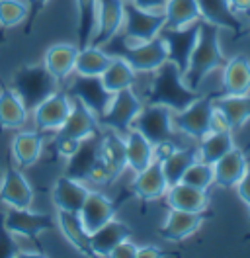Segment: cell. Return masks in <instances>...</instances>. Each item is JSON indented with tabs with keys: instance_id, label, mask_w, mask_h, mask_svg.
<instances>
[{
	"instance_id": "1",
	"label": "cell",
	"mask_w": 250,
	"mask_h": 258,
	"mask_svg": "<svg viewBox=\"0 0 250 258\" xmlns=\"http://www.w3.org/2000/svg\"><path fill=\"white\" fill-rule=\"evenodd\" d=\"M225 64H227V57L221 51L219 28L205 20H200V33L190 57L188 71L184 73V82L192 90H200L205 77L217 69H223Z\"/></svg>"
},
{
	"instance_id": "2",
	"label": "cell",
	"mask_w": 250,
	"mask_h": 258,
	"mask_svg": "<svg viewBox=\"0 0 250 258\" xmlns=\"http://www.w3.org/2000/svg\"><path fill=\"white\" fill-rule=\"evenodd\" d=\"M200 96V90H192L184 82V75L178 67L166 61L155 71V79L147 90V104L166 106L172 112H180Z\"/></svg>"
},
{
	"instance_id": "3",
	"label": "cell",
	"mask_w": 250,
	"mask_h": 258,
	"mask_svg": "<svg viewBox=\"0 0 250 258\" xmlns=\"http://www.w3.org/2000/svg\"><path fill=\"white\" fill-rule=\"evenodd\" d=\"M111 57H121L129 63L135 73H155L162 63L168 61L166 43L160 35H156L149 41H141V45H129V39L125 35L115 33L108 43L104 45Z\"/></svg>"
},
{
	"instance_id": "4",
	"label": "cell",
	"mask_w": 250,
	"mask_h": 258,
	"mask_svg": "<svg viewBox=\"0 0 250 258\" xmlns=\"http://www.w3.org/2000/svg\"><path fill=\"white\" fill-rule=\"evenodd\" d=\"M59 82L47 71L45 64H22L12 77L10 88L20 96L28 112H33L49 94L57 90Z\"/></svg>"
},
{
	"instance_id": "5",
	"label": "cell",
	"mask_w": 250,
	"mask_h": 258,
	"mask_svg": "<svg viewBox=\"0 0 250 258\" xmlns=\"http://www.w3.org/2000/svg\"><path fill=\"white\" fill-rule=\"evenodd\" d=\"M125 168H127V157H125L123 135L108 129L102 133L98 157H96L88 180L94 182L96 186H109L123 174Z\"/></svg>"
},
{
	"instance_id": "6",
	"label": "cell",
	"mask_w": 250,
	"mask_h": 258,
	"mask_svg": "<svg viewBox=\"0 0 250 258\" xmlns=\"http://www.w3.org/2000/svg\"><path fill=\"white\" fill-rule=\"evenodd\" d=\"M219 96L217 92H209L205 96H200L194 100L188 108L180 110V112L172 113V125L178 133H184L192 139L202 141L203 137L217 127H223L219 123L217 113H215V106L213 100Z\"/></svg>"
},
{
	"instance_id": "7",
	"label": "cell",
	"mask_w": 250,
	"mask_h": 258,
	"mask_svg": "<svg viewBox=\"0 0 250 258\" xmlns=\"http://www.w3.org/2000/svg\"><path fill=\"white\" fill-rule=\"evenodd\" d=\"M141 110H143V104L139 96L133 92V88H125L113 94L108 110L102 115H98V123L125 137Z\"/></svg>"
},
{
	"instance_id": "8",
	"label": "cell",
	"mask_w": 250,
	"mask_h": 258,
	"mask_svg": "<svg viewBox=\"0 0 250 258\" xmlns=\"http://www.w3.org/2000/svg\"><path fill=\"white\" fill-rule=\"evenodd\" d=\"M133 127L139 129L151 145H158L164 141L178 143V131L172 125V110L166 106L147 104L135 117Z\"/></svg>"
},
{
	"instance_id": "9",
	"label": "cell",
	"mask_w": 250,
	"mask_h": 258,
	"mask_svg": "<svg viewBox=\"0 0 250 258\" xmlns=\"http://www.w3.org/2000/svg\"><path fill=\"white\" fill-rule=\"evenodd\" d=\"M4 223L12 231V235L26 237L28 241L35 242V246L41 250L39 235L55 229V221L47 213H35L30 208H8L4 211Z\"/></svg>"
},
{
	"instance_id": "10",
	"label": "cell",
	"mask_w": 250,
	"mask_h": 258,
	"mask_svg": "<svg viewBox=\"0 0 250 258\" xmlns=\"http://www.w3.org/2000/svg\"><path fill=\"white\" fill-rule=\"evenodd\" d=\"M125 18H123V35L131 41H149L156 37L160 30L164 28V12H153V10H143L135 6L133 2L125 0Z\"/></svg>"
},
{
	"instance_id": "11",
	"label": "cell",
	"mask_w": 250,
	"mask_h": 258,
	"mask_svg": "<svg viewBox=\"0 0 250 258\" xmlns=\"http://www.w3.org/2000/svg\"><path fill=\"white\" fill-rule=\"evenodd\" d=\"M198 33H200V20L186 26V28H176V30L174 28H162L158 33L166 43L168 61L176 64L182 75L188 71L192 51H194L196 41H198Z\"/></svg>"
},
{
	"instance_id": "12",
	"label": "cell",
	"mask_w": 250,
	"mask_h": 258,
	"mask_svg": "<svg viewBox=\"0 0 250 258\" xmlns=\"http://www.w3.org/2000/svg\"><path fill=\"white\" fill-rule=\"evenodd\" d=\"M67 94L73 100L82 102L96 115H102L106 112L111 98H113V94L104 86L102 77H82V75H78L77 79L69 84Z\"/></svg>"
},
{
	"instance_id": "13",
	"label": "cell",
	"mask_w": 250,
	"mask_h": 258,
	"mask_svg": "<svg viewBox=\"0 0 250 258\" xmlns=\"http://www.w3.org/2000/svg\"><path fill=\"white\" fill-rule=\"evenodd\" d=\"M73 112V98L62 90H55L33 110V123L37 131H57Z\"/></svg>"
},
{
	"instance_id": "14",
	"label": "cell",
	"mask_w": 250,
	"mask_h": 258,
	"mask_svg": "<svg viewBox=\"0 0 250 258\" xmlns=\"http://www.w3.org/2000/svg\"><path fill=\"white\" fill-rule=\"evenodd\" d=\"M215 213L209 210L203 211H182V210H170L168 217L164 221V225L158 229V235L164 241L170 242H182L184 239H188L190 235H194L200 227L211 219Z\"/></svg>"
},
{
	"instance_id": "15",
	"label": "cell",
	"mask_w": 250,
	"mask_h": 258,
	"mask_svg": "<svg viewBox=\"0 0 250 258\" xmlns=\"http://www.w3.org/2000/svg\"><path fill=\"white\" fill-rule=\"evenodd\" d=\"M129 196H133L131 190H129V194H123L117 202H113V200H109L108 196H104L102 192L90 190L88 196H86V200H84V204H82V208L78 211L82 223L86 227V231L92 233L96 229H100L104 223H108L109 219H113L115 211L121 208V202H125Z\"/></svg>"
},
{
	"instance_id": "16",
	"label": "cell",
	"mask_w": 250,
	"mask_h": 258,
	"mask_svg": "<svg viewBox=\"0 0 250 258\" xmlns=\"http://www.w3.org/2000/svg\"><path fill=\"white\" fill-rule=\"evenodd\" d=\"M33 196V188L22 170L8 164V168L0 174V204L6 208H31Z\"/></svg>"
},
{
	"instance_id": "17",
	"label": "cell",
	"mask_w": 250,
	"mask_h": 258,
	"mask_svg": "<svg viewBox=\"0 0 250 258\" xmlns=\"http://www.w3.org/2000/svg\"><path fill=\"white\" fill-rule=\"evenodd\" d=\"M125 0H98L96 8V32L92 43L96 47H104L109 39L119 32L125 18Z\"/></svg>"
},
{
	"instance_id": "18",
	"label": "cell",
	"mask_w": 250,
	"mask_h": 258,
	"mask_svg": "<svg viewBox=\"0 0 250 258\" xmlns=\"http://www.w3.org/2000/svg\"><path fill=\"white\" fill-rule=\"evenodd\" d=\"M246 94H250V59L238 53L223 67L219 96H246Z\"/></svg>"
},
{
	"instance_id": "19",
	"label": "cell",
	"mask_w": 250,
	"mask_h": 258,
	"mask_svg": "<svg viewBox=\"0 0 250 258\" xmlns=\"http://www.w3.org/2000/svg\"><path fill=\"white\" fill-rule=\"evenodd\" d=\"M129 190L135 198H139L143 204L162 198L168 190V182H166L164 172H162V162L153 161L145 170L137 172Z\"/></svg>"
},
{
	"instance_id": "20",
	"label": "cell",
	"mask_w": 250,
	"mask_h": 258,
	"mask_svg": "<svg viewBox=\"0 0 250 258\" xmlns=\"http://www.w3.org/2000/svg\"><path fill=\"white\" fill-rule=\"evenodd\" d=\"M100 141H102V131L94 133L90 137H84V139L78 143L77 151L69 157L65 174L69 178L86 182L88 176H90V170H92L94 162H96V157H98Z\"/></svg>"
},
{
	"instance_id": "21",
	"label": "cell",
	"mask_w": 250,
	"mask_h": 258,
	"mask_svg": "<svg viewBox=\"0 0 250 258\" xmlns=\"http://www.w3.org/2000/svg\"><path fill=\"white\" fill-rule=\"evenodd\" d=\"M248 166V157L244 149L233 147L213 164V184L219 188H234L244 176Z\"/></svg>"
},
{
	"instance_id": "22",
	"label": "cell",
	"mask_w": 250,
	"mask_h": 258,
	"mask_svg": "<svg viewBox=\"0 0 250 258\" xmlns=\"http://www.w3.org/2000/svg\"><path fill=\"white\" fill-rule=\"evenodd\" d=\"M98 131H100L98 115L90 112L82 102L73 100V112L61 127L55 131V137H67V139L82 141L84 137H90Z\"/></svg>"
},
{
	"instance_id": "23",
	"label": "cell",
	"mask_w": 250,
	"mask_h": 258,
	"mask_svg": "<svg viewBox=\"0 0 250 258\" xmlns=\"http://www.w3.org/2000/svg\"><path fill=\"white\" fill-rule=\"evenodd\" d=\"M45 139V131H20L12 139V157L20 170L31 168L41 159Z\"/></svg>"
},
{
	"instance_id": "24",
	"label": "cell",
	"mask_w": 250,
	"mask_h": 258,
	"mask_svg": "<svg viewBox=\"0 0 250 258\" xmlns=\"http://www.w3.org/2000/svg\"><path fill=\"white\" fill-rule=\"evenodd\" d=\"M219 123L229 131H238L250 119V96H217L213 100Z\"/></svg>"
},
{
	"instance_id": "25",
	"label": "cell",
	"mask_w": 250,
	"mask_h": 258,
	"mask_svg": "<svg viewBox=\"0 0 250 258\" xmlns=\"http://www.w3.org/2000/svg\"><path fill=\"white\" fill-rule=\"evenodd\" d=\"M200 6V16L202 20L217 26V28H227L234 33L233 41H238V35L242 32V20L234 14L229 0H198Z\"/></svg>"
},
{
	"instance_id": "26",
	"label": "cell",
	"mask_w": 250,
	"mask_h": 258,
	"mask_svg": "<svg viewBox=\"0 0 250 258\" xmlns=\"http://www.w3.org/2000/svg\"><path fill=\"white\" fill-rule=\"evenodd\" d=\"M88 192L90 190L80 180H75V178H69L67 174H62L55 180V184L51 188V200L57 206V210L78 213Z\"/></svg>"
},
{
	"instance_id": "27",
	"label": "cell",
	"mask_w": 250,
	"mask_h": 258,
	"mask_svg": "<svg viewBox=\"0 0 250 258\" xmlns=\"http://www.w3.org/2000/svg\"><path fill=\"white\" fill-rule=\"evenodd\" d=\"M133 237V229L125 221L109 219L108 223L90 233V244H92L94 256H109L111 250L121 241Z\"/></svg>"
},
{
	"instance_id": "28",
	"label": "cell",
	"mask_w": 250,
	"mask_h": 258,
	"mask_svg": "<svg viewBox=\"0 0 250 258\" xmlns=\"http://www.w3.org/2000/svg\"><path fill=\"white\" fill-rule=\"evenodd\" d=\"M57 223H59V229L62 231L65 239L77 252H80L82 256H94L90 233L86 231V227L82 223L80 213L57 210Z\"/></svg>"
},
{
	"instance_id": "29",
	"label": "cell",
	"mask_w": 250,
	"mask_h": 258,
	"mask_svg": "<svg viewBox=\"0 0 250 258\" xmlns=\"http://www.w3.org/2000/svg\"><path fill=\"white\" fill-rule=\"evenodd\" d=\"M166 204L170 210L182 211H203L209 208V192L194 188L186 182L172 184L166 190Z\"/></svg>"
},
{
	"instance_id": "30",
	"label": "cell",
	"mask_w": 250,
	"mask_h": 258,
	"mask_svg": "<svg viewBox=\"0 0 250 258\" xmlns=\"http://www.w3.org/2000/svg\"><path fill=\"white\" fill-rule=\"evenodd\" d=\"M78 45L73 43H55L45 51V59L43 64L47 71L53 75V79L62 84L69 79V75L75 71V63H77Z\"/></svg>"
},
{
	"instance_id": "31",
	"label": "cell",
	"mask_w": 250,
	"mask_h": 258,
	"mask_svg": "<svg viewBox=\"0 0 250 258\" xmlns=\"http://www.w3.org/2000/svg\"><path fill=\"white\" fill-rule=\"evenodd\" d=\"M28 110L10 86H0V131L26 125Z\"/></svg>"
},
{
	"instance_id": "32",
	"label": "cell",
	"mask_w": 250,
	"mask_h": 258,
	"mask_svg": "<svg viewBox=\"0 0 250 258\" xmlns=\"http://www.w3.org/2000/svg\"><path fill=\"white\" fill-rule=\"evenodd\" d=\"M125 157H127V166L137 174L145 170L151 162L155 161L153 157V145L149 139L141 133L139 129H129L125 135Z\"/></svg>"
},
{
	"instance_id": "33",
	"label": "cell",
	"mask_w": 250,
	"mask_h": 258,
	"mask_svg": "<svg viewBox=\"0 0 250 258\" xmlns=\"http://www.w3.org/2000/svg\"><path fill=\"white\" fill-rule=\"evenodd\" d=\"M233 147V131H229L227 127H217L213 129V131H209L200 141V145H198V159L213 166Z\"/></svg>"
},
{
	"instance_id": "34",
	"label": "cell",
	"mask_w": 250,
	"mask_h": 258,
	"mask_svg": "<svg viewBox=\"0 0 250 258\" xmlns=\"http://www.w3.org/2000/svg\"><path fill=\"white\" fill-rule=\"evenodd\" d=\"M111 59L113 57L104 47L86 45V47L78 49L75 71L77 75H82V77H102V73L109 67Z\"/></svg>"
},
{
	"instance_id": "35",
	"label": "cell",
	"mask_w": 250,
	"mask_h": 258,
	"mask_svg": "<svg viewBox=\"0 0 250 258\" xmlns=\"http://www.w3.org/2000/svg\"><path fill=\"white\" fill-rule=\"evenodd\" d=\"M164 28H186L202 20L198 0H166L164 6Z\"/></svg>"
},
{
	"instance_id": "36",
	"label": "cell",
	"mask_w": 250,
	"mask_h": 258,
	"mask_svg": "<svg viewBox=\"0 0 250 258\" xmlns=\"http://www.w3.org/2000/svg\"><path fill=\"white\" fill-rule=\"evenodd\" d=\"M196 161H198V147L196 145L184 147V149L178 147L168 159H164L162 161V172H164L168 186L182 182V176L186 174V170Z\"/></svg>"
},
{
	"instance_id": "37",
	"label": "cell",
	"mask_w": 250,
	"mask_h": 258,
	"mask_svg": "<svg viewBox=\"0 0 250 258\" xmlns=\"http://www.w3.org/2000/svg\"><path fill=\"white\" fill-rule=\"evenodd\" d=\"M102 82L111 94L125 90V88H133L135 84V71L129 67L127 61L121 57H113L109 67L102 73Z\"/></svg>"
},
{
	"instance_id": "38",
	"label": "cell",
	"mask_w": 250,
	"mask_h": 258,
	"mask_svg": "<svg viewBox=\"0 0 250 258\" xmlns=\"http://www.w3.org/2000/svg\"><path fill=\"white\" fill-rule=\"evenodd\" d=\"M96 8H98V0H77L78 49L86 47V45L92 43L94 32H96Z\"/></svg>"
},
{
	"instance_id": "39",
	"label": "cell",
	"mask_w": 250,
	"mask_h": 258,
	"mask_svg": "<svg viewBox=\"0 0 250 258\" xmlns=\"http://www.w3.org/2000/svg\"><path fill=\"white\" fill-rule=\"evenodd\" d=\"M28 18V4L24 0H0V28L10 30L24 24Z\"/></svg>"
},
{
	"instance_id": "40",
	"label": "cell",
	"mask_w": 250,
	"mask_h": 258,
	"mask_svg": "<svg viewBox=\"0 0 250 258\" xmlns=\"http://www.w3.org/2000/svg\"><path fill=\"white\" fill-rule=\"evenodd\" d=\"M182 182L200 190H209V186L213 184V166L203 161H196L182 176Z\"/></svg>"
},
{
	"instance_id": "41",
	"label": "cell",
	"mask_w": 250,
	"mask_h": 258,
	"mask_svg": "<svg viewBox=\"0 0 250 258\" xmlns=\"http://www.w3.org/2000/svg\"><path fill=\"white\" fill-rule=\"evenodd\" d=\"M20 252L22 248L4 223V213L0 210V258H20Z\"/></svg>"
},
{
	"instance_id": "42",
	"label": "cell",
	"mask_w": 250,
	"mask_h": 258,
	"mask_svg": "<svg viewBox=\"0 0 250 258\" xmlns=\"http://www.w3.org/2000/svg\"><path fill=\"white\" fill-rule=\"evenodd\" d=\"M47 2L49 0H26V4H28V18L24 22V33L26 35H31V30H33L39 14L45 10Z\"/></svg>"
},
{
	"instance_id": "43",
	"label": "cell",
	"mask_w": 250,
	"mask_h": 258,
	"mask_svg": "<svg viewBox=\"0 0 250 258\" xmlns=\"http://www.w3.org/2000/svg\"><path fill=\"white\" fill-rule=\"evenodd\" d=\"M109 256L111 258H137V244H133L129 239H125V241H121L113 250H111Z\"/></svg>"
},
{
	"instance_id": "44",
	"label": "cell",
	"mask_w": 250,
	"mask_h": 258,
	"mask_svg": "<svg viewBox=\"0 0 250 258\" xmlns=\"http://www.w3.org/2000/svg\"><path fill=\"white\" fill-rule=\"evenodd\" d=\"M236 194H238V198L248 206V210H250V159H248V166H246L244 176L240 178V182L236 184Z\"/></svg>"
},
{
	"instance_id": "45",
	"label": "cell",
	"mask_w": 250,
	"mask_h": 258,
	"mask_svg": "<svg viewBox=\"0 0 250 258\" xmlns=\"http://www.w3.org/2000/svg\"><path fill=\"white\" fill-rule=\"evenodd\" d=\"M178 149V143H174V141H164V143H158V145H153V157H155V161H164V159H168L172 153Z\"/></svg>"
},
{
	"instance_id": "46",
	"label": "cell",
	"mask_w": 250,
	"mask_h": 258,
	"mask_svg": "<svg viewBox=\"0 0 250 258\" xmlns=\"http://www.w3.org/2000/svg\"><path fill=\"white\" fill-rule=\"evenodd\" d=\"M166 256H172V254L162 252L158 246H153V244H149V246H137V258H166Z\"/></svg>"
},
{
	"instance_id": "47",
	"label": "cell",
	"mask_w": 250,
	"mask_h": 258,
	"mask_svg": "<svg viewBox=\"0 0 250 258\" xmlns=\"http://www.w3.org/2000/svg\"><path fill=\"white\" fill-rule=\"evenodd\" d=\"M129 2H133L135 6H139L143 10H162L164 6H166V0H129Z\"/></svg>"
},
{
	"instance_id": "48",
	"label": "cell",
	"mask_w": 250,
	"mask_h": 258,
	"mask_svg": "<svg viewBox=\"0 0 250 258\" xmlns=\"http://www.w3.org/2000/svg\"><path fill=\"white\" fill-rule=\"evenodd\" d=\"M229 4H231L234 12L250 18V0H229Z\"/></svg>"
},
{
	"instance_id": "49",
	"label": "cell",
	"mask_w": 250,
	"mask_h": 258,
	"mask_svg": "<svg viewBox=\"0 0 250 258\" xmlns=\"http://www.w3.org/2000/svg\"><path fill=\"white\" fill-rule=\"evenodd\" d=\"M248 35H250V24L246 26V28H242V32H240V35H238V39H240V37H248Z\"/></svg>"
},
{
	"instance_id": "50",
	"label": "cell",
	"mask_w": 250,
	"mask_h": 258,
	"mask_svg": "<svg viewBox=\"0 0 250 258\" xmlns=\"http://www.w3.org/2000/svg\"><path fill=\"white\" fill-rule=\"evenodd\" d=\"M0 86H4V82H2V81H0Z\"/></svg>"
},
{
	"instance_id": "51",
	"label": "cell",
	"mask_w": 250,
	"mask_h": 258,
	"mask_svg": "<svg viewBox=\"0 0 250 258\" xmlns=\"http://www.w3.org/2000/svg\"><path fill=\"white\" fill-rule=\"evenodd\" d=\"M0 174H2V172H0Z\"/></svg>"
}]
</instances>
